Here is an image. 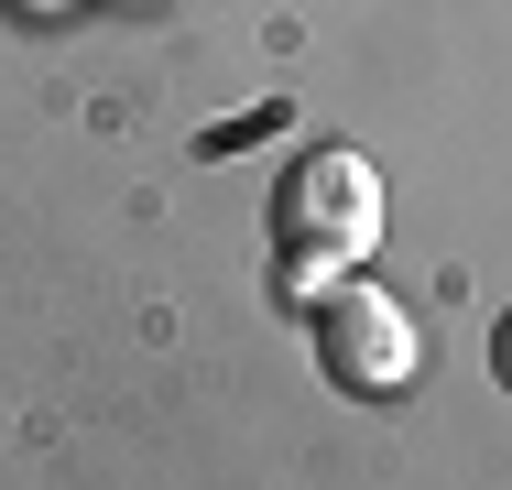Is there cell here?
<instances>
[{
  "mask_svg": "<svg viewBox=\"0 0 512 490\" xmlns=\"http://www.w3.org/2000/svg\"><path fill=\"white\" fill-rule=\"evenodd\" d=\"M316 360H327L338 392H404L425 349H414V316H404V305L349 273V284L316 294Z\"/></svg>",
  "mask_w": 512,
  "mask_h": 490,
  "instance_id": "2",
  "label": "cell"
},
{
  "mask_svg": "<svg viewBox=\"0 0 512 490\" xmlns=\"http://www.w3.org/2000/svg\"><path fill=\"white\" fill-rule=\"evenodd\" d=\"M382 251V175L360 153H306L295 175H273V262L295 294L349 284Z\"/></svg>",
  "mask_w": 512,
  "mask_h": 490,
  "instance_id": "1",
  "label": "cell"
},
{
  "mask_svg": "<svg viewBox=\"0 0 512 490\" xmlns=\"http://www.w3.org/2000/svg\"><path fill=\"white\" fill-rule=\"evenodd\" d=\"M491 371H502V392H512V316L491 327Z\"/></svg>",
  "mask_w": 512,
  "mask_h": 490,
  "instance_id": "3",
  "label": "cell"
}]
</instances>
